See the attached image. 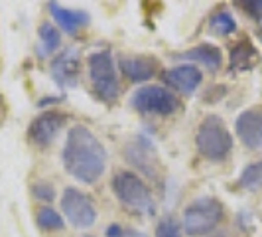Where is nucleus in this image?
I'll list each match as a JSON object with an SVG mask.
<instances>
[{
  "label": "nucleus",
  "mask_w": 262,
  "mask_h": 237,
  "mask_svg": "<svg viewBox=\"0 0 262 237\" xmlns=\"http://www.w3.org/2000/svg\"><path fill=\"white\" fill-rule=\"evenodd\" d=\"M106 160L105 145L89 127L75 125L69 129L61 150V162L71 178L87 186L99 182L106 170Z\"/></svg>",
  "instance_id": "obj_1"
},
{
  "label": "nucleus",
  "mask_w": 262,
  "mask_h": 237,
  "mask_svg": "<svg viewBox=\"0 0 262 237\" xmlns=\"http://www.w3.org/2000/svg\"><path fill=\"white\" fill-rule=\"evenodd\" d=\"M195 146L197 152L205 160L223 162L233 150V134L229 132L225 121L219 115H209L197 127Z\"/></svg>",
  "instance_id": "obj_2"
},
{
  "label": "nucleus",
  "mask_w": 262,
  "mask_h": 237,
  "mask_svg": "<svg viewBox=\"0 0 262 237\" xmlns=\"http://www.w3.org/2000/svg\"><path fill=\"white\" fill-rule=\"evenodd\" d=\"M223 204L217 198H197L184 210V231L189 237H201L211 233L217 225L223 222Z\"/></svg>",
  "instance_id": "obj_3"
},
{
  "label": "nucleus",
  "mask_w": 262,
  "mask_h": 237,
  "mask_svg": "<svg viewBox=\"0 0 262 237\" xmlns=\"http://www.w3.org/2000/svg\"><path fill=\"white\" fill-rule=\"evenodd\" d=\"M113 192L120 204L142 213H154L156 202L144 180L130 170H118L113 176Z\"/></svg>",
  "instance_id": "obj_4"
},
{
  "label": "nucleus",
  "mask_w": 262,
  "mask_h": 237,
  "mask_svg": "<svg viewBox=\"0 0 262 237\" xmlns=\"http://www.w3.org/2000/svg\"><path fill=\"white\" fill-rule=\"evenodd\" d=\"M89 75L93 81V89L99 99L106 103L115 101L120 93V81H118V69L111 52H95L89 55Z\"/></svg>",
  "instance_id": "obj_5"
},
{
  "label": "nucleus",
  "mask_w": 262,
  "mask_h": 237,
  "mask_svg": "<svg viewBox=\"0 0 262 237\" xmlns=\"http://www.w3.org/2000/svg\"><path fill=\"white\" fill-rule=\"evenodd\" d=\"M132 107L138 113L144 115H160V117H168L178 111V97L166 89V87H158V85H144L140 89L132 93L130 97Z\"/></svg>",
  "instance_id": "obj_6"
},
{
  "label": "nucleus",
  "mask_w": 262,
  "mask_h": 237,
  "mask_svg": "<svg viewBox=\"0 0 262 237\" xmlns=\"http://www.w3.org/2000/svg\"><path fill=\"white\" fill-rule=\"evenodd\" d=\"M61 211L73 227L87 229L97 222V208L85 192L69 186L61 194Z\"/></svg>",
  "instance_id": "obj_7"
},
{
  "label": "nucleus",
  "mask_w": 262,
  "mask_h": 237,
  "mask_svg": "<svg viewBox=\"0 0 262 237\" xmlns=\"http://www.w3.org/2000/svg\"><path fill=\"white\" fill-rule=\"evenodd\" d=\"M66 121L67 117L59 111H46L30 123L28 139L39 148H46L57 139L59 131L66 127Z\"/></svg>",
  "instance_id": "obj_8"
},
{
  "label": "nucleus",
  "mask_w": 262,
  "mask_h": 237,
  "mask_svg": "<svg viewBox=\"0 0 262 237\" xmlns=\"http://www.w3.org/2000/svg\"><path fill=\"white\" fill-rule=\"evenodd\" d=\"M124 156H126V160H128L130 164H134L136 168H140V170L144 172L146 176L156 178V174H158L156 146L150 141V136H146L144 132L136 134V139L126 146Z\"/></svg>",
  "instance_id": "obj_9"
},
{
  "label": "nucleus",
  "mask_w": 262,
  "mask_h": 237,
  "mask_svg": "<svg viewBox=\"0 0 262 237\" xmlns=\"http://www.w3.org/2000/svg\"><path fill=\"white\" fill-rule=\"evenodd\" d=\"M52 77L61 89H73L79 81L81 71V55L77 48H67L52 62Z\"/></svg>",
  "instance_id": "obj_10"
},
{
  "label": "nucleus",
  "mask_w": 262,
  "mask_h": 237,
  "mask_svg": "<svg viewBox=\"0 0 262 237\" xmlns=\"http://www.w3.org/2000/svg\"><path fill=\"white\" fill-rule=\"evenodd\" d=\"M235 132L249 150L262 148V109H247L235 118Z\"/></svg>",
  "instance_id": "obj_11"
},
{
  "label": "nucleus",
  "mask_w": 262,
  "mask_h": 237,
  "mask_svg": "<svg viewBox=\"0 0 262 237\" xmlns=\"http://www.w3.org/2000/svg\"><path fill=\"white\" fill-rule=\"evenodd\" d=\"M201 81H203L201 69L195 66H187V64L171 67L164 73V83L171 89L180 91L182 95H193L197 87L201 85Z\"/></svg>",
  "instance_id": "obj_12"
},
{
  "label": "nucleus",
  "mask_w": 262,
  "mask_h": 237,
  "mask_svg": "<svg viewBox=\"0 0 262 237\" xmlns=\"http://www.w3.org/2000/svg\"><path fill=\"white\" fill-rule=\"evenodd\" d=\"M48 10L55 20V24L67 34H77L91 22V14L87 10H81V8H67L57 2H48Z\"/></svg>",
  "instance_id": "obj_13"
},
{
  "label": "nucleus",
  "mask_w": 262,
  "mask_h": 237,
  "mask_svg": "<svg viewBox=\"0 0 262 237\" xmlns=\"http://www.w3.org/2000/svg\"><path fill=\"white\" fill-rule=\"evenodd\" d=\"M118 69L122 75L130 79L132 83H144L154 77L158 69V62L150 55H124L118 62Z\"/></svg>",
  "instance_id": "obj_14"
},
{
  "label": "nucleus",
  "mask_w": 262,
  "mask_h": 237,
  "mask_svg": "<svg viewBox=\"0 0 262 237\" xmlns=\"http://www.w3.org/2000/svg\"><path fill=\"white\" fill-rule=\"evenodd\" d=\"M180 60H185V62H193V64H199L209 71H217L219 67L223 66V53L217 46L213 44H199L195 48L187 50V52L180 53L178 55Z\"/></svg>",
  "instance_id": "obj_15"
},
{
  "label": "nucleus",
  "mask_w": 262,
  "mask_h": 237,
  "mask_svg": "<svg viewBox=\"0 0 262 237\" xmlns=\"http://www.w3.org/2000/svg\"><path fill=\"white\" fill-rule=\"evenodd\" d=\"M258 60H260V53L252 46V42L243 40L231 50L229 67H231V71H249L258 64Z\"/></svg>",
  "instance_id": "obj_16"
},
{
  "label": "nucleus",
  "mask_w": 262,
  "mask_h": 237,
  "mask_svg": "<svg viewBox=\"0 0 262 237\" xmlns=\"http://www.w3.org/2000/svg\"><path fill=\"white\" fill-rule=\"evenodd\" d=\"M61 46V32L59 28L50 24V22H43L38 28V53L39 57H46V55H52L53 52H57Z\"/></svg>",
  "instance_id": "obj_17"
},
{
  "label": "nucleus",
  "mask_w": 262,
  "mask_h": 237,
  "mask_svg": "<svg viewBox=\"0 0 262 237\" xmlns=\"http://www.w3.org/2000/svg\"><path fill=\"white\" fill-rule=\"evenodd\" d=\"M209 28L211 32L217 34V36H231L236 30V20L229 10H217L211 16Z\"/></svg>",
  "instance_id": "obj_18"
},
{
  "label": "nucleus",
  "mask_w": 262,
  "mask_h": 237,
  "mask_svg": "<svg viewBox=\"0 0 262 237\" xmlns=\"http://www.w3.org/2000/svg\"><path fill=\"white\" fill-rule=\"evenodd\" d=\"M238 184L245 190H262V158L256 162H250L245 170L238 176Z\"/></svg>",
  "instance_id": "obj_19"
},
{
  "label": "nucleus",
  "mask_w": 262,
  "mask_h": 237,
  "mask_svg": "<svg viewBox=\"0 0 262 237\" xmlns=\"http://www.w3.org/2000/svg\"><path fill=\"white\" fill-rule=\"evenodd\" d=\"M36 222H38L39 229H46V231H59V229L66 227L63 215L57 213L55 210H52V208H41V210H38Z\"/></svg>",
  "instance_id": "obj_20"
},
{
  "label": "nucleus",
  "mask_w": 262,
  "mask_h": 237,
  "mask_svg": "<svg viewBox=\"0 0 262 237\" xmlns=\"http://www.w3.org/2000/svg\"><path fill=\"white\" fill-rule=\"evenodd\" d=\"M156 237H184V225L173 215L162 218L156 225Z\"/></svg>",
  "instance_id": "obj_21"
},
{
  "label": "nucleus",
  "mask_w": 262,
  "mask_h": 237,
  "mask_svg": "<svg viewBox=\"0 0 262 237\" xmlns=\"http://www.w3.org/2000/svg\"><path fill=\"white\" fill-rule=\"evenodd\" d=\"M32 194L39 202H48L50 204V202L55 200V188L48 180H39V182H36V184L32 186Z\"/></svg>",
  "instance_id": "obj_22"
},
{
  "label": "nucleus",
  "mask_w": 262,
  "mask_h": 237,
  "mask_svg": "<svg viewBox=\"0 0 262 237\" xmlns=\"http://www.w3.org/2000/svg\"><path fill=\"white\" fill-rule=\"evenodd\" d=\"M105 237H148V235L142 233V231H138V229L122 227V225H118V224H113L105 229Z\"/></svg>",
  "instance_id": "obj_23"
},
{
  "label": "nucleus",
  "mask_w": 262,
  "mask_h": 237,
  "mask_svg": "<svg viewBox=\"0 0 262 237\" xmlns=\"http://www.w3.org/2000/svg\"><path fill=\"white\" fill-rule=\"evenodd\" d=\"M241 6L247 10V12L256 18V20H262V0H250V2H241Z\"/></svg>",
  "instance_id": "obj_24"
},
{
  "label": "nucleus",
  "mask_w": 262,
  "mask_h": 237,
  "mask_svg": "<svg viewBox=\"0 0 262 237\" xmlns=\"http://www.w3.org/2000/svg\"><path fill=\"white\" fill-rule=\"evenodd\" d=\"M85 237H91V235H85Z\"/></svg>",
  "instance_id": "obj_25"
}]
</instances>
